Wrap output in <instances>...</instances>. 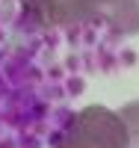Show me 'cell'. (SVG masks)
I'll list each match as a JSON object with an SVG mask.
<instances>
[{"mask_svg": "<svg viewBox=\"0 0 139 148\" xmlns=\"http://www.w3.org/2000/svg\"><path fill=\"white\" fill-rule=\"evenodd\" d=\"M56 148H130V136L116 110L92 104L65 125Z\"/></svg>", "mask_w": 139, "mask_h": 148, "instance_id": "6da1fadb", "label": "cell"}, {"mask_svg": "<svg viewBox=\"0 0 139 148\" xmlns=\"http://www.w3.org/2000/svg\"><path fill=\"white\" fill-rule=\"evenodd\" d=\"M56 27L107 24L116 36H139V0H53Z\"/></svg>", "mask_w": 139, "mask_h": 148, "instance_id": "7a4b0ae2", "label": "cell"}, {"mask_svg": "<svg viewBox=\"0 0 139 148\" xmlns=\"http://www.w3.org/2000/svg\"><path fill=\"white\" fill-rule=\"evenodd\" d=\"M24 6V12L45 27H56V12H53V0H18Z\"/></svg>", "mask_w": 139, "mask_h": 148, "instance_id": "3957f363", "label": "cell"}, {"mask_svg": "<svg viewBox=\"0 0 139 148\" xmlns=\"http://www.w3.org/2000/svg\"><path fill=\"white\" fill-rule=\"evenodd\" d=\"M118 116L124 121V127H127V136H130V148H139V101L127 104L118 110Z\"/></svg>", "mask_w": 139, "mask_h": 148, "instance_id": "277c9868", "label": "cell"}]
</instances>
